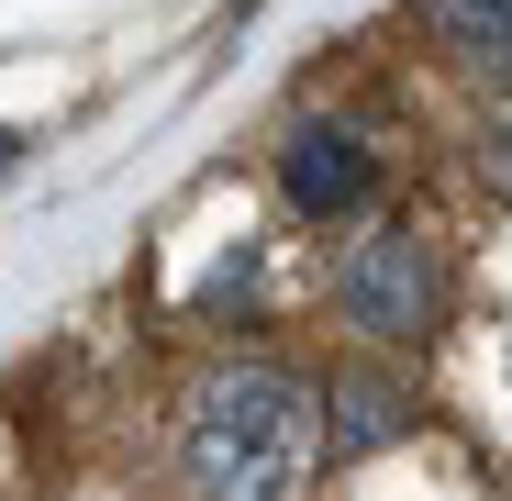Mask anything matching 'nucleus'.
I'll return each instance as SVG.
<instances>
[{"instance_id":"f257e3e1","label":"nucleus","mask_w":512,"mask_h":501,"mask_svg":"<svg viewBox=\"0 0 512 501\" xmlns=\"http://www.w3.org/2000/svg\"><path fill=\"white\" fill-rule=\"evenodd\" d=\"M323 390L268 357H212L179 390V490L190 501H301L323 468Z\"/></svg>"},{"instance_id":"f03ea898","label":"nucleus","mask_w":512,"mask_h":501,"mask_svg":"<svg viewBox=\"0 0 512 501\" xmlns=\"http://www.w3.org/2000/svg\"><path fill=\"white\" fill-rule=\"evenodd\" d=\"M323 290H334V323H346L357 346L401 357V346H423L435 312H446V257H435V234H423V223H368L346 257H334Z\"/></svg>"},{"instance_id":"7ed1b4c3","label":"nucleus","mask_w":512,"mask_h":501,"mask_svg":"<svg viewBox=\"0 0 512 501\" xmlns=\"http://www.w3.org/2000/svg\"><path fill=\"white\" fill-rule=\"evenodd\" d=\"M268 179H279V201L301 223H357L379 201V156H368V134L346 112H290L279 145H268Z\"/></svg>"},{"instance_id":"20e7f679","label":"nucleus","mask_w":512,"mask_h":501,"mask_svg":"<svg viewBox=\"0 0 512 501\" xmlns=\"http://www.w3.org/2000/svg\"><path fill=\"white\" fill-rule=\"evenodd\" d=\"M401 424H412V390L390 368H334L323 379V446L334 457H379V446H401Z\"/></svg>"},{"instance_id":"39448f33","label":"nucleus","mask_w":512,"mask_h":501,"mask_svg":"<svg viewBox=\"0 0 512 501\" xmlns=\"http://www.w3.org/2000/svg\"><path fill=\"white\" fill-rule=\"evenodd\" d=\"M435 56L479 90H512V0H435Z\"/></svg>"},{"instance_id":"423d86ee","label":"nucleus","mask_w":512,"mask_h":501,"mask_svg":"<svg viewBox=\"0 0 512 501\" xmlns=\"http://www.w3.org/2000/svg\"><path fill=\"white\" fill-rule=\"evenodd\" d=\"M479 179L512 201V123H490V134H479Z\"/></svg>"},{"instance_id":"0eeeda50","label":"nucleus","mask_w":512,"mask_h":501,"mask_svg":"<svg viewBox=\"0 0 512 501\" xmlns=\"http://www.w3.org/2000/svg\"><path fill=\"white\" fill-rule=\"evenodd\" d=\"M12 156H23V145H12V134H0V167H12Z\"/></svg>"}]
</instances>
